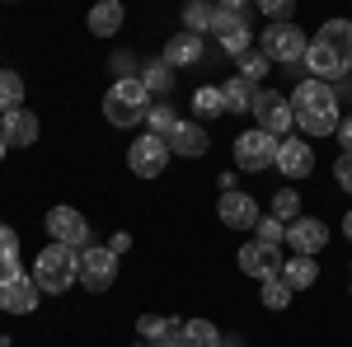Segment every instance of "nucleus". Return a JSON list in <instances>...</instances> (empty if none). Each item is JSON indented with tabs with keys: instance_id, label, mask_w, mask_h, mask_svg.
<instances>
[{
	"instance_id": "obj_32",
	"label": "nucleus",
	"mask_w": 352,
	"mask_h": 347,
	"mask_svg": "<svg viewBox=\"0 0 352 347\" xmlns=\"http://www.w3.org/2000/svg\"><path fill=\"white\" fill-rule=\"evenodd\" d=\"M268 66H272V61H268L263 52H244V56H240V80H249L254 89H258V80L268 76Z\"/></svg>"
},
{
	"instance_id": "obj_43",
	"label": "nucleus",
	"mask_w": 352,
	"mask_h": 347,
	"mask_svg": "<svg viewBox=\"0 0 352 347\" xmlns=\"http://www.w3.org/2000/svg\"><path fill=\"white\" fill-rule=\"evenodd\" d=\"M221 347H244V343L240 338H221Z\"/></svg>"
},
{
	"instance_id": "obj_1",
	"label": "nucleus",
	"mask_w": 352,
	"mask_h": 347,
	"mask_svg": "<svg viewBox=\"0 0 352 347\" xmlns=\"http://www.w3.org/2000/svg\"><path fill=\"white\" fill-rule=\"evenodd\" d=\"M292 113H296V127L305 136H333L338 122H343L338 94H333V85H324V80H300L296 89H292Z\"/></svg>"
},
{
	"instance_id": "obj_31",
	"label": "nucleus",
	"mask_w": 352,
	"mask_h": 347,
	"mask_svg": "<svg viewBox=\"0 0 352 347\" xmlns=\"http://www.w3.org/2000/svg\"><path fill=\"white\" fill-rule=\"evenodd\" d=\"M212 19H217V10H212V5H202V0L184 10V24H188V33H192V38H202V33L212 28Z\"/></svg>"
},
{
	"instance_id": "obj_12",
	"label": "nucleus",
	"mask_w": 352,
	"mask_h": 347,
	"mask_svg": "<svg viewBox=\"0 0 352 347\" xmlns=\"http://www.w3.org/2000/svg\"><path fill=\"white\" fill-rule=\"evenodd\" d=\"M217 216H221V225H230V230H254L258 225V202L235 188V192H221Z\"/></svg>"
},
{
	"instance_id": "obj_39",
	"label": "nucleus",
	"mask_w": 352,
	"mask_h": 347,
	"mask_svg": "<svg viewBox=\"0 0 352 347\" xmlns=\"http://www.w3.org/2000/svg\"><path fill=\"white\" fill-rule=\"evenodd\" d=\"M333 179H338V188H343V192H352V155H348V150L333 160Z\"/></svg>"
},
{
	"instance_id": "obj_30",
	"label": "nucleus",
	"mask_w": 352,
	"mask_h": 347,
	"mask_svg": "<svg viewBox=\"0 0 352 347\" xmlns=\"http://www.w3.org/2000/svg\"><path fill=\"white\" fill-rule=\"evenodd\" d=\"M272 216H277L282 225H292L300 216V192L296 188H277V192H272Z\"/></svg>"
},
{
	"instance_id": "obj_2",
	"label": "nucleus",
	"mask_w": 352,
	"mask_h": 347,
	"mask_svg": "<svg viewBox=\"0 0 352 347\" xmlns=\"http://www.w3.org/2000/svg\"><path fill=\"white\" fill-rule=\"evenodd\" d=\"M33 282H38V291H52V295L71 291L80 282V254L66 249V244H47L33 258Z\"/></svg>"
},
{
	"instance_id": "obj_40",
	"label": "nucleus",
	"mask_w": 352,
	"mask_h": 347,
	"mask_svg": "<svg viewBox=\"0 0 352 347\" xmlns=\"http://www.w3.org/2000/svg\"><path fill=\"white\" fill-rule=\"evenodd\" d=\"M333 136L343 141V150H348V155H352V113H348V117H343V122H338V132H333Z\"/></svg>"
},
{
	"instance_id": "obj_6",
	"label": "nucleus",
	"mask_w": 352,
	"mask_h": 347,
	"mask_svg": "<svg viewBox=\"0 0 352 347\" xmlns=\"http://www.w3.org/2000/svg\"><path fill=\"white\" fill-rule=\"evenodd\" d=\"M47 235H52V244H66V249H89L94 244V225L85 221L76 207H52L47 212Z\"/></svg>"
},
{
	"instance_id": "obj_29",
	"label": "nucleus",
	"mask_w": 352,
	"mask_h": 347,
	"mask_svg": "<svg viewBox=\"0 0 352 347\" xmlns=\"http://www.w3.org/2000/svg\"><path fill=\"white\" fill-rule=\"evenodd\" d=\"M14 108H24V76L0 71V113H14Z\"/></svg>"
},
{
	"instance_id": "obj_45",
	"label": "nucleus",
	"mask_w": 352,
	"mask_h": 347,
	"mask_svg": "<svg viewBox=\"0 0 352 347\" xmlns=\"http://www.w3.org/2000/svg\"><path fill=\"white\" fill-rule=\"evenodd\" d=\"M0 347H5V338H0Z\"/></svg>"
},
{
	"instance_id": "obj_38",
	"label": "nucleus",
	"mask_w": 352,
	"mask_h": 347,
	"mask_svg": "<svg viewBox=\"0 0 352 347\" xmlns=\"http://www.w3.org/2000/svg\"><path fill=\"white\" fill-rule=\"evenodd\" d=\"M0 258H19V235H14V225H5V221H0Z\"/></svg>"
},
{
	"instance_id": "obj_16",
	"label": "nucleus",
	"mask_w": 352,
	"mask_h": 347,
	"mask_svg": "<svg viewBox=\"0 0 352 347\" xmlns=\"http://www.w3.org/2000/svg\"><path fill=\"white\" fill-rule=\"evenodd\" d=\"M169 150H174V155H184V160H197V155H207V150H212V141H207V127H202V122H179V132L169 136Z\"/></svg>"
},
{
	"instance_id": "obj_42",
	"label": "nucleus",
	"mask_w": 352,
	"mask_h": 347,
	"mask_svg": "<svg viewBox=\"0 0 352 347\" xmlns=\"http://www.w3.org/2000/svg\"><path fill=\"white\" fill-rule=\"evenodd\" d=\"M343 235H348V240H352V212L343 216Z\"/></svg>"
},
{
	"instance_id": "obj_17",
	"label": "nucleus",
	"mask_w": 352,
	"mask_h": 347,
	"mask_svg": "<svg viewBox=\"0 0 352 347\" xmlns=\"http://www.w3.org/2000/svg\"><path fill=\"white\" fill-rule=\"evenodd\" d=\"M0 136L10 146H33L38 141V117L28 108H14V113H0Z\"/></svg>"
},
{
	"instance_id": "obj_3",
	"label": "nucleus",
	"mask_w": 352,
	"mask_h": 347,
	"mask_svg": "<svg viewBox=\"0 0 352 347\" xmlns=\"http://www.w3.org/2000/svg\"><path fill=\"white\" fill-rule=\"evenodd\" d=\"M146 113H151V89L141 85V76H122L104 94V117L113 127H136V122H146Z\"/></svg>"
},
{
	"instance_id": "obj_24",
	"label": "nucleus",
	"mask_w": 352,
	"mask_h": 347,
	"mask_svg": "<svg viewBox=\"0 0 352 347\" xmlns=\"http://www.w3.org/2000/svg\"><path fill=\"white\" fill-rule=\"evenodd\" d=\"M221 94H226V113H249L258 89H254L249 80H240V76H230V80L221 85Z\"/></svg>"
},
{
	"instance_id": "obj_15",
	"label": "nucleus",
	"mask_w": 352,
	"mask_h": 347,
	"mask_svg": "<svg viewBox=\"0 0 352 347\" xmlns=\"http://www.w3.org/2000/svg\"><path fill=\"white\" fill-rule=\"evenodd\" d=\"M305 71H310V80L333 85V80H343L352 66L343 61V56H333V52L324 47V43H310V52H305Z\"/></svg>"
},
{
	"instance_id": "obj_5",
	"label": "nucleus",
	"mask_w": 352,
	"mask_h": 347,
	"mask_svg": "<svg viewBox=\"0 0 352 347\" xmlns=\"http://www.w3.org/2000/svg\"><path fill=\"white\" fill-rule=\"evenodd\" d=\"M258 52L268 56V61L292 66V61H305V52H310V38H305L296 24H268V28H263V47H258Z\"/></svg>"
},
{
	"instance_id": "obj_37",
	"label": "nucleus",
	"mask_w": 352,
	"mask_h": 347,
	"mask_svg": "<svg viewBox=\"0 0 352 347\" xmlns=\"http://www.w3.org/2000/svg\"><path fill=\"white\" fill-rule=\"evenodd\" d=\"M24 277H28V272L19 267V258H0V291L14 287V282H24Z\"/></svg>"
},
{
	"instance_id": "obj_14",
	"label": "nucleus",
	"mask_w": 352,
	"mask_h": 347,
	"mask_svg": "<svg viewBox=\"0 0 352 347\" xmlns=\"http://www.w3.org/2000/svg\"><path fill=\"white\" fill-rule=\"evenodd\" d=\"M310 169H315V150H310L305 136H287V141H277V174H287V179H305Z\"/></svg>"
},
{
	"instance_id": "obj_4",
	"label": "nucleus",
	"mask_w": 352,
	"mask_h": 347,
	"mask_svg": "<svg viewBox=\"0 0 352 347\" xmlns=\"http://www.w3.org/2000/svg\"><path fill=\"white\" fill-rule=\"evenodd\" d=\"M249 113L258 117V132L277 136V141H287V132L296 127L292 99H287V94H277V89H258V94H254V108H249Z\"/></svg>"
},
{
	"instance_id": "obj_7",
	"label": "nucleus",
	"mask_w": 352,
	"mask_h": 347,
	"mask_svg": "<svg viewBox=\"0 0 352 347\" xmlns=\"http://www.w3.org/2000/svg\"><path fill=\"white\" fill-rule=\"evenodd\" d=\"M235 164H240L244 174H263V169H272L277 164V136L268 132H240L235 136Z\"/></svg>"
},
{
	"instance_id": "obj_10",
	"label": "nucleus",
	"mask_w": 352,
	"mask_h": 347,
	"mask_svg": "<svg viewBox=\"0 0 352 347\" xmlns=\"http://www.w3.org/2000/svg\"><path fill=\"white\" fill-rule=\"evenodd\" d=\"M282 263H287V258H282L272 244H258V240L240 244V272L258 277V282H268V277H282Z\"/></svg>"
},
{
	"instance_id": "obj_9",
	"label": "nucleus",
	"mask_w": 352,
	"mask_h": 347,
	"mask_svg": "<svg viewBox=\"0 0 352 347\" xmlns=\"http://www.w3.org/2000/svg\"><path fill=\"white\" fill-rule=\"evenodd\" d=\"M113 282H118V254L99 249V244L80 249V287L85 291H109Z\"/></svg>"
},
{
	"instance_id": "obj_36",
	"label": "nucleus",
	"mask_w": 352,
	"mask_h": 347,
	"mask_svg": "<svg viewBox=\"0 0 352 347\" xmlns=\"http://www.w3.org/2000/svg\"><path fill=\"white\" fill-rule=\"evenodd\" d=\"M258 10L268 14L272 24H292V10H296V5H292V0H263Z\"/></svg>"
},
{
	"instance_id": "obj_33",
	"label": "nucleus",
	"mask_w": 352,
	"mask_h": 347,
	"mask_svg": "<svg viewBox=\"0 0 352 347\" xmlns=\"http://www.w3.org/2000/svg\"><path fill=\"white\" fill-rule=\"evenodd\" d=\"M258 300H263L268 310H287V305H292V287H287L282 277H268V282H263V295H258Z\"/></svg>"
},
{
	"instance_id": "obj_21",
	"label": "nucleus",
	"mask_w": 352,
	"mask_h": 347,
	"mask_svg": "<svg viewBox=\"0 0 352 347\" xmlns=\"http://www.w3.org/2000/svg\"><path fill=\"white\" fill-rule=\"evenodd\" d=\"M122 19H127V10H122L118 0H104V5L89 10V33H94V38H113V33L122 28Z\"/></svg>"
},
{
	"instance_id": "obj_34",
	"label": "nucleus",
	"mask_w": 352,
	"mask_h": 347,
	"mask_svg": "<svg viewBox=\"0 0 352 347\" xmlns=\"http://www.w3.org/2000/svg\"><path fill=\"white\" fill-rule=\"evenodd\" d=\"M221 47L240 61L244 52H254V33H249V28H230V33H221Z\"/></svg>"
},
{
	"instance_id": "obj_27",
	"label": "nucleus",
	"mask_w": 352,
	"mask_h": 347,
	"mask_svg": "<svg viewBox=\"0 0 352 347\" xmlns=\"http://www.w3.org/2000/svg\"><path fill=\"white\" fill-rule=\"evenodd\" d=\"M184 338H188V347H221V333L212 320H184Z\"/></svg>"
},
{
	"instance_id": "obj_23",
	"label": "nucleus",
	"mask_w": 352,
	"mask_h": 347,
	"mask_svg": "<svg viewBox=\"0 0 352 347\" xmlns=\"http://www.w3.org/2000/svg\"><path fill=\"white\" fill-rule=\"evenodd\" d=\"M315 277H320V267H315V258H305V254H296V258H287V263H282V282H287L292 291L315 287Z\"/></svg>"
},
{
	"instance_id": "obj_26",
	"label": "nucleus",
	"mask_w": 352,
	"mask_h": 347,
	"mask_svg": "<svg viewBox=\"0 0 352 347\" xmlns=\"http://www.w3.org/2000/svg\"><path fill=\"white\" fill-rule=\"evenodd\" d=\"M230 28H249V5L230 0V5H217V19H212V33H230Z\"/></svg>"
},
{
	"instance_id": "obj_18",
	"label": "nucleus",
	"mask_w": 352,
	"mask_h": 347,
	"mask_svg": "<svg viewBox=\"0 0 352 347\" xmlns=\"http://www.w3.org/2000/svg\"><path fill=\"white\" fill-rule=\"evenodd\" d=\"M38 282H33V277H24V282H14V287H5V291H0V310H5V315H33V310H38Z\"/></svg>"
},
{
	"instance_id": "obj_20",
	"label": "nucleus",
	"mask_w": 352,
	"mask_h": 347,
	"mask_svg": "<svg viewBox=\"0 0 352 347\" xmlns=\"http://www.w3.org/2000/svg\"><path fill=\"white\" fill-rule=\"evenodd\" d=\"M315 43H324L333 56H343L352 66V19H329V24L315 33Z\"/></svg>"
},
{
	"instance_id": "obj_41",
	"label": "nucleus",
	"mask_w": 352,
	"mask_h": 347,
	"mask_svg": "<svg viewBox=\"0 0 352 347\" xmlns=\"http://www.w3.org/2000/svg\"><path fill=\"white\" fill-rule=\"evenodd\" d=\"M109 249H113V254H127V249H132V235H127V230H118V235L109 240Z\"/></svg>"
},
{
	"instance_id": "obj_35",
	"label": "nucleus",
	"mask_w": 352,
	"mask_h": 347,
	"mask_svg": "<svg viewBox=\"0 0 352 347\" xmlns=\"http://www.w3.org/2000/svg\"><path fill=\"white\" fill-rule=\"evenodd\" d=\"M254 230H258V244H272V249L287 240V225H282L277 216H258V225H254Z\"/></svg>"
},
{
	"instance_id": "obj_28",
	"label": "nucleus",
	"mask_w": 352,
	"mask_h": 347,
	"mask_svg": "<svg viewBox=\"0 0 352 347\" xmlns=\"http://www.w3.org/2000/svg\"><path fill=\"white\" fill-rule=\"evenodd\" d=\"M174 80H179V76H174V66H164V61H151V66L141 71V85H146L151 94H164V99H169Z\"/></svg>"
},
{
	"instance_id": "obj_11",
	"label": "nucleus",
	"mask_w": 352,
	"mask_h": 347,
	"mask_svg": "<svg viewBox=\"0 0 352 347\" xmlns=\"http://www.w3.org/2000/svg\"><path fill=\"white\" fill-rule=\"evenodd\" d=\"M136 333L146 338V347H188L184 338V320H169V315H141Z\"/></svg>"
},
{
	"instance_id": "obj_22",
	"label": "nucleus",
	"mask_w": 352,
	"mask_h": 347,
	"mask_svg": "<svg viewBox=\"0 0 352 347\" xmlns=\"http://www.w3.org/2000/svg\"><path fill=\"white\" fill-rule=\"evenodd\" d=\"M192 113H197L202 122L226 117V94H221V85H197V89H192Z\"/></svg>"
},
{
	"instance_id": "obj_13",
	"label": "nucleus",
	"mask_w": 352,
	"mask_h": 347,
	"mask_svg": "<svg viewBox=\"0 0 352 347\" xmlns=\"http://www.w3.org/2000/svg\"><path fill=\"white\" fill-rule=\"evenodd\" d=\"M287 244H292L296 254H305V258H315V254L329 244V225L320 221V216H296V221L287 225Z\"/></svg>"
},
{
	"instance_id": "obj_25",
	"label": "nucleus",
	"mask_w": 352,
	"mask_h": 347,
	"mask_svg": "<svg viewBox=\"0 0 352 347\" xmlns=\"http://www.w3.org/2000/svg\"><path fill=\"white\" fill-rule=\"evenodd\" d=\"M179 122H184V117L169 104H151V113H146V127H151V136H160V141H169V136L179 132Z\"/></svg>"
},
{
	"instance_id": "obj_44",
	"label": "nucleus",
	"mask_w": 352,
	"mask_h": 347,
	"mask_svg": "<svg viewBox=\"0 0 352 347\" xmlns=\"http://www.w3.org/2000/svg\"><path fill=\"white\" fill-rule=\"evenodd\" d=\"M5 150H10V141H5V136H0V160H5Z\"/></svg>"
},
{
	"instance_id": "obj_8",
	"label": "nucleus",
	"mask_w": 352,
	"mask_h": 347,
	"mask_svg": "<svg viewBox=\"0 0 352 347\" xmlns=\"http://www.w3.org/2000/svg\"><path fill=\"white\" fill-rule=\"evenodd\" d=\"M169 141H160V136H136L132 141V150H127V164H132V174L136 179H160L164 174V164H169Z\"/></svg>"
},
{
	"instance_id": "obj_19",
	"label": "nucleus",
	"mask_w": 352,
	"mask_h": 347,
	"mask_svg": "<svg viewBox=\"0 0 352 347\" xmlns=\"http://www.w3.org/2000/svg\"><path fill=\"white\" fill-rule=\"evenodd\" d=\"M164 66H197L202 61V38H192V33H179V38H169L164 43V56H160Z\"/></svg>"
}]
</instances>
